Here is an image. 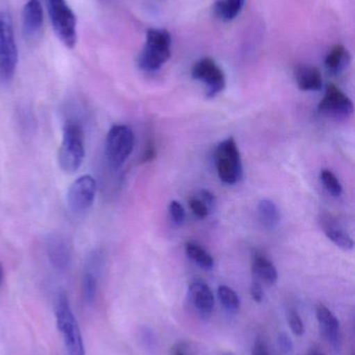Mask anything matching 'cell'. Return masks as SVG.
<instances>
[{"label": "cell", "mask_w": 355, "mask_h": 355, "mask_svg": "<svg viewBox=\"0 0 355 355\" xmlns=\"http://www.w3.org/2000/svg\"><path fill=\"white\" fill-rule=\"evenodd\" d=\"M172 37L166 28H150L146 33L145 44L138 58V66L145 72L160 70L171 56Z\"/></svg>", "instance_id": "obj_1"}, {"label": "cell", "mask_w": 355, "mask_h": 355, "mask_svg": "<svg viewBox=\"0 0 355 355\" xmlns=\"http://www.w3.org/2000/svg\"><path fill=\"white\" fill-rule=\"evenodd\" d=\"M56 319L68 355H85L81 329L66 292H60L56 298Z\"/></svg>", "instance_id": "obj_2"}, {"label": "cell", "mask_w": 355, "mask_h": 355, "mask_svg": "<svg viewBox=\"0 0 355 355\" xmlns=\"http://www.w3.org/2000/svg\"><path fill=\"white\" fill-rule=\"evenodd\" d=\"M85 158V137L81 125L68 122L63 131L62 145L58 150V166L67 174L76 172Z\"/></svg>", "instance_id": "obj_3"}, {"label": "cell", "mask_w": 355, "mask_h": 355, "mask_svg": "<svg viewBox=\"0 0 355 355\" xmlns=\"http://www.w3.org/2000/svg\"><path fill=\"white\" fill-rule=\"evenodd\" d=\"M48 14L56 37L67 48H74L77 42L76 16L66 0H46Z\"/></svg>", "instance_id": "obj_4"}, {"label": "cell", "mask_w": 355, "mask_h": 355, "mask_svg": "<svg viewBox=\"0 0 355 355\" xmlns=\"http://www.w3.org/2000/svg\"><path fill=\"white\" fill-rule=\"evenodd\" d=\"M18 64V48L15 39L12 18L0 10V79L8 81L14 77Z\"/></svg>", "instance_id": "obj_5"}, {"label": "cell", "mask_w": 355, "mask_h": 355, "mask_svg": "<svg viewBox=\"0 0 355 355\" xmlns=\"http://www.w3.org/2000/svg\"><path fill=\"white\" fill-rule=\"evenodd\" d=\"M217 173L223 183L233 185L243 177V164L237 143L233 137L219 144L215 152Z\"/></svg>", "instance_id": "obj_6"}, {"label": "cell", "mask_w": 355, "mask_h": 355, "mask_svg": "<svg viewBox=\"0 0 355 355\" xmlns=\"http://www.w3.org/2000/svg\"><path fill=\"white\" fill-rule=\"evenodd\" d=\"M135 148V135L126 125H114L106 135V156L114 168H120L129 159Z\"/></svg>", "instance_id": "obj_7"}, {"label": "cell", "mask_w": 355, "mask_h": 355, "mask_svg": "<svg viewBox=\"0 0 355 355\" xmlns=\"http://www.w3.org/2000/svg\"><path fill=\"white\" fill-rule=\"evenodd\" d=\"M192 77L204 83L206 96L210 98L220 94L226 85L224 72L213 58H202L192 68Z\"/></svg>", "instance_id": "obj_8"}, {"label": "cell", "mask_w": 355, "mask_h": 355, "mask_svg": "<svg viewBox=\"0 0 355 355\" xmlns=\"http://www.w3.org/2000/svg\"><path fill=\"white\" fill-rule=\"evenodd\" d=\"M97 184L95 179L90 175H83L77 178L67 193V202L69 208L77 214L87 212L95 200Z\"/></svg>", "instance_id": "obj_9"}, {"label": "cell", "mask_w": 355, "mask_h": 355, "mask_svg": "<svg viewBox=\"0 0 355 355\" xmlns=\"http://www.w3.org/2000/svg\"><path fill=\"white\" fill-rule=\"evenodd\" d=\"M352 99L337 85H329L325 89L324 97L319 103V112L333 119H348L354 114Z\"/></svg>", "instance_id": "obj_10"}, {"label": "cell", "mask_w": 355, "mask_h": 355, "mask_svg": "<svg viewBox=\"0 0 355 355\" xmlns=\"http://www.w3.org/2000/svg\"><path fill=\"white\" fill-rule=\"evenodd\" d=\"M189 300L200 316L206 318L212 315L215 304L214 294L204 282L195 281L190 285Z\"/></svg>", "instance_id": "obj_11"}, {"label": "cell", "mask_w": 355, "mask_h": 355, "mask_svg": "<svg viewBox=\"0 0 355 355\" xmlns=\"http://www.w3.org/2000/svg\"><path fill=\"white\" fill-rule=\"evenodd\" d=\"M47 254L52 266L58 271H65L71 261L70 248L64 238L50 236L47 241Z\"/></svg>", "instance_id": "obj_12"}, {"label": "cell", "mask_w": 355, "mask_h": 355, "mask_svg": "<svg viewBox=\"0 0 355 355\" xmlns=\"http://www.w3.org/2000/svg\"><path fill=\"white\" fill-rule=\"evenodd\" d=\"M319 220H320L321 229L336 245L344 250H354V240L335 218H333L331 215L324 214Z\"/></svg>", "instance_id": "obj_13"}, {"label": "cell", "mask_w": 355, "mask_h": 355, "mask_svg": "<svg viewBox=\"0 0 355 355\" xmlns=\"http://www.w3.org/2000/svg\"><path fill=\"white\" fill-rule=\"evenodd\" d=\"M316 314L321 333L333 347H339L341 337H340V323L337 317L323 304L317 306Z\"/></svg>", "instance_id": "obj_14"}, {"label": "cell", "mask_w": 355, "mask_h": 355, "mask_svg": "<svg viewBox=\"0 0 355 355\" xmlns=\"http://www.w3.org/2000/svg\"><path fill=\"white\" fill-rule=\"evenodd\" d=\"M296 83L302 91L318 92L323 87V78L320 70L316 67L300 64L294 71Z\"/></svg>", "instance_id": "obj_15"}, {"label": "cell", "mask_w": 355, "mask_h": 355, "mask_svg": "<svg viewBox=\"0 0 355 355\" xmlns=\"http://www.w3.org/2000/svg\"><path fill=\"white\" fill-rule=\"evenodd\" d=\"M43 8L40 0H28L23 6L22 27L25 35H33L43 24Z\"/></svg>", "instance_id": "obj_16"}, {"label": "cell", "mask_w": 355, "mask_h": 355, "mask_svg": "<svg viewBox=\"0 0 355 355\" xmlns=\"http://www.w3.org/2000/svg\"><path fill=\"white\" fill-rule=\"evenodd\" d=\"M252 272L258 279L269 285L276 283L279 273L272 261L269 260L262 252H256L252 256Z\"/></svg>", "instance_id": "obj_17"}, {"label": "cell", "mask_w": 355, "mask_h": 355, "mask_svg": "<svg viewBox=\"0 0 355 355\" xmlns=\"http://www.w3.org/2000/svg\"><path fill=\"white\" fill-rule=\"evenodd\" d=\"M352 62V55L347 48L342 44L333 46L325 56L324 64L327 70L333 74L343 72Z\"/></svg>", "instance_id": "obj_18"}, {"label": "cell", "mask_w": 355, "mask_h": 355, "mask_svg": "<svg viewBox=\"0 0 355 355\" xmlns=\"http://www.w3.org/2000/svg\"><path fill=\"white\" fill-rule=\"evenodd\" d=\"M245 0H216L213 4V12L223 22L235 20L243 10Z\"/></svg>", "instance_id": "obj_19"}, {"label": "cell", "mask_w": 355, "mask_h": 355, "mask_svg": "<svg viewBox=\"0 0 355 355\" xmlns=\"http://www.w3.org/2000/svg\"><path fill=\"white\" fill-rule=\"evenodd\" d=\"M258 214L263 227L268 230L274 229L281 221V214L276 205L267 198L258 202Z\"/></svg>", "instance_id": "obj_20"}, {"label": "cell", "mask_w": 355, "mask_h": 355, "mask_svg": "<svg viewBox=\"0 0 355 355\" xmlns=\"http://www.w3.org/2000/svg\"><path fill=\"white\" fill-rule=\"evenodd\" d=\"M98 273L95 261L90 263L83 277V297L85 304H92L97 294Z\"/></svg>", "instance_id": "obj_21"}, {"label": "cell", "mask_w": 355, "mask_h": 355, "mask_svg": "<svg viewBox=\"0 0 355 355\" xmlns=\"http://www.w3.org/2000/svg\"><path fill=\"white\" fill-rule=\"evenodd\" d=\"M185 254L190 260L204 270H210L214 267L213 257L196 242H188L185 246Z\"/></svg>", "instance_id": "obj_22"}, {"label": "cell", "mask_w": 355, "mask_h": 355, "mask_svg": "<svg viewBox=\"0 0 355 355\" xmlns=\"http://www.w3.org/2000/svg\"><path fill=\"white\" fill-rule=\"evenodd\" d=\"M218 297L225 310L229 313H237L240 309V298L231 288L227 286H220L218 288Z\"/></svg>", "instance_id": "obj_23"}, {"label": "cell", "mask_w": 355, "mask_h": 355, "mask_svg": "<svg viewBox=\"0 0 355 355\" xmlns=\"http://www.w3.org/2000/svg\"><path fill=\"white\" fill-rule=\"evenodd\" d=\"M321 181L324 185L325 189L333 196H340L343 192L341 182L331 171L323 170L320 174Z\"/></svg>", "instance_id": "obj_24"}, {"label": "cell", "mask_w": 355, "mask_h": 355, "mask_svg": "<svg viewBox=\"0 0 355 355\" xmlns=\"http://www.w3.org/2000/svg\"><path fill=\"white\" fill-rule=\"evenodd\" d=\"M169 213H170L171 219L173 223L177 225H181L185 223V211L183 205L179 200H172L169 205Z\"/></svg>", "instance_id": "obj_25"}, {"label": "cell", "mask_w": 355, "mask_h": 355, "mask_svg": "<svg viewBox=\"0 0 355 355\" xmlns=\"http://www.w3.org/2000/svg\"><path fill=\"white\" fill-rule=\"evenodd\" d=\"M288 321H289L292 333L297 337H302L304 334V325L299 314L295 310L290 311L289 315H288Z\"/></svg>", "instance_id": "obj_26"}, {"label": "cell", "mask_w": 355, "mask_h": 355, "mask_svg": "<svg viewBox=\"0 0 355 355\" xmlns=\"http://www.w3.org/2000/svg\"><path fill=\"white\" fill-rule=\"evenodd\" d=\"M189 204L190 208H191V210L193 211L194 214L198 218H206V217H208L210 209L199 198H190Z\"/></svg>", "instance_id": "obj_27"}, {"label": "cell", "mask_w": 355, "mask_h": 355, "mask_svg": "<svg viewBox=\"0 0 355 355\" xmlns=\"http://www.w3.org/2000/svg\"><path fill=\"white\" fill-rule=\"evenodd\" d=\"M250 295L256 302H262L264 300V291L262 285L258 281H254L250 287Z\"/></svg>", "instance_id": "obj_28"}, {"label": "cell", "mask_w": 355, "mask_h": 355, "mask_svg": "<svg viewBox=\"0 0 355 355\" xmlns=\"http://www.w3.org/2000/svg\"><path fill=\"white\" fill-rule=\"evenodd\" d=\"M279 346L283 352L289 354L293 350V342L287 334L283 333L279 336Z\"/></svg>", "instance_id": "obj_29"}, {"label": "cell", "mask_w": 355, "mask_h": 355, "mask_svg": "<svg viewBox=\"0 0 355 355\" xmlns=\"http://www.w3.org/2000/svg\"><path fill=\"white\" fill-rule=\"evenodd\" d=\"M200 200L208 207V209H212L214 207L215 202H216V198H215L214 193L208 189H204L200 191Z\"/></svg>", "instance_id": "obj_30"}, {"label": "cell", "mask_w": 355, "mask_h": 355, "mask_svg": "<svg viewBox=\"0 0 355 355\" xmlns=\"http://www.w3.org/2000/svg\"><path fill=\"white\" fill-rule=\"evenodd\" d=\"M252 355H270L268 348L263 343L262 341H256L254 343V349H252Z\"/></svg>", "instance_id": "obj_31"}, {"label": "cell", "mask_w": 355, "mask_h": 355, "mask_svg": "<svg viewBox=\"0 0 355 355\" xmlns=\"http://www.w3.org/2000/svg\"><path fill=\"white\" fill-rule=\"evenodd\" d=\"M156 148H154V144H150L146 149L145 154H144V162H151L156 158Z\"/></svg>", "instance_id": "obj_32"}, {"label": "cell", "mask_w": 355, "mask_h": 355, "mask_svg": "<svg viewBox=\"0 0 355 355\" xmlns=\"http://www.w3.org/2000/svg\"><path fill=\"white\" fill-rule=\"evenodd\" d=\"M2 281H3V267H2L1 263H0V286H1Z\"/></svg>", "instance_id": "obj_33"}, {"label": "cell", "mask_w": 355, "mask_h": 355, "mask_svg": "<svg viewBox=\"0 0 355 355\" xmlns=\"http://www.w3.org/2000/svg\"><path fill=\"white\" fill-rule=\"evenodd\" d=\"M174 355H185V354H183V352H181V350H177V352H175Z\"/></svg>", "instance_id": "obj_34"}, {"label": "cell", "mask_w": 355, "mask_h": 355, "mask_svg": "<svg viewBox=\"0 0 355 355\" xmlns=\"http://www.w3.org/2000/svg\"><path fill=\"white\" fill-rule=\"evenodd\" d=\"M222 355H233V354H222Z\"/></svg>", "instance_id": "obj_35"}, {"label": "cell", "mask_w": 355, "mask_h": 355, "mask_svg": "<svg viewBox=\"0 0 355 355\" xmlns=\"http://www.w3.org/2000/svg\"><path fill=\"white\" fill-rule=\"evenodd\" d=\"M313 355H322V354H314Z\"/></svg>", "instance_id": "obj_36"}]
</instances>
